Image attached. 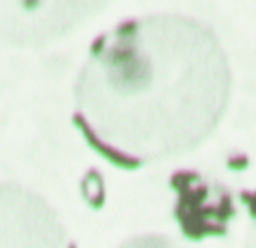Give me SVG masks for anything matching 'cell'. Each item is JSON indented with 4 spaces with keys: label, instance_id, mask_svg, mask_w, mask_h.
Segmentation results:
<instances>
[{
    "label": "cell",
    "instance_id": "cell-1",
    "mask_svg": "<svg viewBox=\"0 0 256 248\" xmlns=\"http://www.w3.org/2000/svg\"><path fill=\"white\" fill-rule=\"evenodd\" d=\"M112 137L129 152L165 156L204 139L224 114L229 71L201 24L158 16L116 35L103 62Z\"/></svg>",
    "mask_w": 256,
    "mask_h": 248
},
{
    "label": "cell",
    "instance_id": "cell-2",
    "mask_svg": "<svg viewBox=\"0 0 256 248\" xmlns=\"http://www.w3.org/2000/svg\"><path fill=\"white\" fill-rule=\"evenodd\" d=\"M28 194L18 210L16 202L0 210V248H64L62 229L44 204L32 197L22 208Z\"/></svg>",
    "mask_w": 256,
    "mask_h": 248
},
{
    "label": "cell",
    "instance_id": "cell-3",
    "mask_svg": "<svg viewBox=\"0 0 256 248\" xmlns=\"http://www.w3.org/2000/svg\"><path fill=\"white\" fill-rule=\"evenodd\" d=\"M126 248H164L162 246L158 244L156 242H152V240H142V242H138L135 244H132L131 246H129Z\"/></svg>",
    "mask_w": 256,
    "mask_h": 248
},
{
    "label": "cell",
    "instance_id": "cell-4",
    "mask_svg": "<svg viewBox=\"0 0 256 248\" xmlns=\"http://www.w3.org/2000/svg\"></svg>",
    "mask_w": 256,
    "mask_h": 248
}]
</instances>
